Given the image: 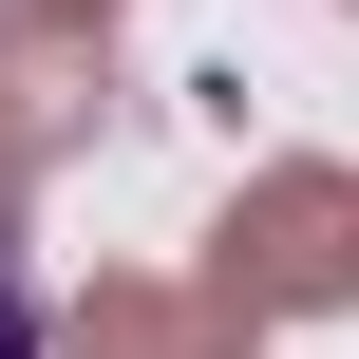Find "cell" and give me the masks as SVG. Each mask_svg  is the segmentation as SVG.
Returning <instances> with one entry per match:
<instances>
[{
    "instance_id": "1",
    "label": "cell",
    "mask_w": 359,
    "mask_h": 359,
    "mask_svg": "<svg viewBox=\"0 0 359 359\" xmlns=\"http://www.w3.org/2000/svg\"><path fill=\"white\" fill-rule=\"evenodd\" d=\"M208 303H246V322L359 303V170H265V189L208 227Z\"/></svg>"
},
{
    "instance_id": "2",
    "label": "cell",
    "mask_w": 359,
    "mask_h": 359,
    "mask_svg": "<svg viewBox=\"0 0 359 359\" xmlns=\"http://www.w3.org/2000/svg\"><path fill=\"white\" fill-rule=\"evenodd\" d=\"M95 95H114V0H0V133L57 151Z\"/></svg>"
},
{
    "instance_id": "3",
    "label": "cell",
    "mask_w": 359,
    "mask_h": 359,
    "mask_svg": "<svg viewBox=\"0 0 359 359\" xmlns=\"http://www.w3.org/2000/svg\"><path fill=\"white\" fill-rule=\"evenodd\" d=\"M76 359H246V303H170V284H95Z\"/></svg>"
},
{
    "instance_id": "4",
    "label": "cell",
    "mask_w": 359,
    "mask_h": 359,
    "mask_svg": "<svg viewBox=\"0 0 359 359\" xmlns=\"http://www.w3.org/2000/svg\"><path fill=\"white\" fill-rule=\"evenodd\" d=\"M19 170H38V151H19V133H0V265H19Z\"/></svg>"
},
{
    "instance_id": "5",
    "label": "cell",
    "mask_w": 359,
    "mask_h": 359,
    "mask_svg": "<svg viewBox=\"0 0 359 359\" xmlns=\"http://www.w3.org/2000/svg\"><path fill=\"white\" fill-rule=\"evenodd\" d=\"M0 359H38V303H19V265H0Z\"/></svg>"
}]
</instances>
